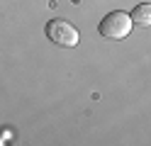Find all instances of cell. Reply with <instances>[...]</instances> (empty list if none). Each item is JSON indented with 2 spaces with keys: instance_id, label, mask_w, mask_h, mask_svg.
Listing matches in <instances>:
<instances>
[{
  "instance_id": "cell-3",
  "label": "cell",
  "mask_w": 151,
  "mask_h": 146,
  "mask_svg": "<svg viewBox=\"0 0 151 146\" xmlns=\"http://www.w3.org/2000/svg\"><path fill=\"white\" fill-rule=\"evenodd\" d=\"M132 22L139 27H151V3H141L132 12Z\"/></svg>"
},
{
  "instance_id": "cell-4",
  "label": "cell",
  "mask_w": 151,
  "mask_h": 146,
  "mask_svg": "<svg viewBox=\"0 0 151 146\" xmlns=\"http://www.w3.org/2000/svg\"><path fill=\"white\" fill-rule=\"evenodd\" d=\"M0 144H5V141H3V139H0Z\"/></svg>"
},
{
  "instance_id": "cell-2",
  "label": "cell",
  "mask_w": 151,
  "mask_h": 146,
  "mask_svg": "<svg viewBox=\"0 0 151 146\" xmlns=\"http://www.w3.org/2000/svg\"><path fill=\"white\" fill-rule=\"evenodd\" d=\"M46 39H49L51 44H56V46H66V49H73L76 44H78V39H81V34H78V29H76L68 19H51L49 24H46Z\"/></svg>"
},
{
  "instance_id": "cell-1",
  "label": "cell",
  "mask_w": 151,
  "mask_h": 146,
  "mask_svg": "<svg viewBox=\"0 0 151 146\" xmlns=\"http://www.w3.org/2000/svg\"><path fill=\"white\" fill-rule=\"evenodd\" d=\"M132 27H134V22H132V15L124 12V10H112V12H107L105 17L100 19V34L105 39H112V42H117V39H124L129 37Z\"/></svg>"
}]
</instances>
